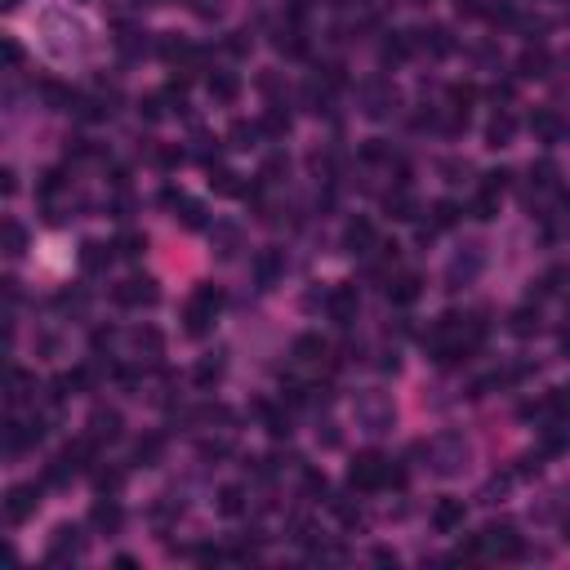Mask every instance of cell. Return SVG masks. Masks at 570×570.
<instances>
[{
    "label": "cell",
    "mask_w": 570,
    "mask_h": 570,
    "mask_svg": "<svg viewBox=\"0 0 570 570\" xmlns=\"http://www.w3.org/2000/svg\"><path fill=\"white\" fill-rule=\"evenodd\" d=\"M219 308H223V290H219V285H200V290L192 294L188 312H183V321H188V334H205Z\"/></svg>",
    "instance_id": "6da1fadb"
},
{
    "label": "cell",
    "mask_w": 570,
    "mask_h": 570,
    "mask_svg": "<svg viewBox=\"0 0 570 570\" xmlns=\"http://www.w3.org/2000/svg\"><path fill=\"white\" fill-rule=\"evenodd\" d=\"M428 455H432V463H437V473H441V477H455L459 468L468 463V441L450 432V437H437V441H432Z\"/></svg>",
    "instance_id": "7a4b0ae2"
},
{
    "label": "cell",
    "mask_w": 570,
    "mask_h": 570,
    "mask_svg": "<svg viewBox=\"0 0 570 570\" xmlns=\"http://www.w3.org/2000/svg\"><path fill=\"white\" fill-rule=\"evenodd\" d=\"M112 299L121 308H152L156 299H161V290H156V281L152 276H129V281H121L112 290Z\"/></svg>",
    "instance_id": "3957f363"
},
{
    "label": "cell",
    "mask_w": 570,
    "mask_h": 570,
    "mask_svg": "<svg viewBox=\"0 0 570 570\" xmlns=\"http://www.w3.org/2000/svg\"><path fill=\"white\" fill-rule=\"evenodd\" d=\"M348 481L357 485V490H379V485L388 481V463H383L379 455H361L357 463H352V473H348Z\"/></svg>",
    "instance_id": "277c9868"
},
{
    "label": "cell",
    "mask_w": 570,
    "mask_h": 570,
    "mask_svg": "<svg viewBox=\"0 0 570 570\" xmlns=\"http://www.w3.org/2000/svg\"><path fill=\"white\" fill-rule=\"evenodd\" d=\"M36 504H41V490H36V485H14L9 499H5V522H9V526H23L27 517L36 512Z\"/></svg>",
    "instance_id": "5b68a950"
},
{
    "label": "cell",
    "mask_w": 570,
    "mask_h": 570,
    "mask_svg": "<svg viewBox=\"0 0 570 570\" xmlns=\"http://www.w3.org/2000/svg\"><path fill=\"white\" fill-rule=\"evenodd\" d=\"M481 548H490V552H499V557H522V539H517V530L508 526V522H499V526H485L481 530Z\"/></svg>",
    "instance_id": "8992f818"
},
{
    "label": "cell",
    "mask_w": 570,
    "mask_h": 570,
    "mask_svg": "<svg viewBox=\"0 0 570 570\" xmlns=\"http://www.w3.org/2000/svg\"><path fill=\"white\" fill-rule=\"evenodd\" d=\"M80 548H85V539H80V530L76 526H58L54 530V544H49V561H72V557H80Z\"/></svg>",
    "instance_id": "52a82bcc"
},
{
    "label": "cell",
    "mask_w": 570,
    "mask_h": 570,
    "mask_svg": "<svg viewBox=\"0 0 570 570\" xmlns=\"http://www.w3.org/2000/svg\"><path fill=\"white\" fill-rule=\"evenodd\" d=\"M326 312L334 316L339 326H348L352 321V312H357V285H339L330 299H326Z\"/></svg>",
    "instance_id": "ba28073f"
},
{
    "label": "cell",
    "mask_w": 570,
    "mask_h": 570,
    "mask_svg": "<svg viewBox=\"0 0 570 570\" xmlns=\"http://www.w3.org/2000/svg\"><path fill=\"white\" fill-rule=\"evenodd\" d=\"M121 437V414L116 410H94L90 414V441H116Z\"/></svg>",
    "instance_id": "9c48e42d"
},
{
    "label": "cell",
    "mask_w": 570,
    "mask_h": 570,
    "mask_svg": "<svg viewBox=\"0 0 570 570\" xmlns=\"http://www.w3.org/2000/svg\"><path fill=\"white\" fill-rule=\"evenodd\" d=\"M432 526H437L441 534L459 530V526H463V499H441V504L432 508Z\"/></svg>",
    "instance_id": "30bf717a"
},
{
    "label": "cell",
    "mask_w": 570,
    "mask_h": 570,
    "mask_svg": "<svg viewBox=\"0 0 570 570\" xmlns=\"http://www.w3.org/2000/svg\"><path fill=\"white\" fill-rule=\"evenodd\" d=\"M388 107H397V90L383 85V80H370V85H365V112H370V116H388Z\"/></svg>",
    "instance_id": "8fae6325"
},
{
    "label": "cell",
    "mask_w": 570,
    "mask_h": 570,
    "mask_svg": "<svg viewBox=\"0 0 570 570\" xmlns=\"http://www.w3.org/2000/svg\"><path fill=\"white\" fill-rule=\"evenodd\" d=\"M481 267V245H468V254H459L455 263H450V290H455L459 281H473Z\"/></svg>",
    "instance_id": "7c38bea8"
},
{
    "label": "cell",
    "mask_w": 570,
    "mask_h": 570,
    "mask_svg": "<svg viewBox=\"0 0 570 570\" xmlns=\"http://www.w3.org/2000/svg\"><path fill=\"white\" fill-rule=\"evenodd\" d=\"M343 241H348L352 254H365V249L375 245V227H370V219H352L348 232H343Z\"/></svg>",
    "instance_id": "4fadbf2b"
},
{
    "label": "cell",
    "mask_w": 570,
    "mask_h": 570,
    "mask_svg": "<svg viewBox=\"0 0 570 570\" xmlns=\"http://www.w3.org/2000/svg\"><path fill=\"white\" fill-rule=\"evenodd\" d=\"M90 522H94V530L116 534V530H121V504H116V499H107V504H94Z\"/></svg>",
    "instance_id": "5bb4252c"
},
{
    "label": "cell",
    "mask_w": 570,
    "mask_h": 570,
    "mask_svg": "<svg viewBox=\"0 0 570 570\" xmlns=\"http://www.w3.org/2000/svg\"><path fill=\"white\" fill-rule=\"evenodd\" d=\"M419 290H424V281H419L414 272H406V276H397V281H392L388 299H392V303H401V308H406V303H414V299H419Z\"/></svg>",
    "instance_id": "9a60e30c"
},
{
    "label": "cell",
    "mask_w": 570,
    "mask_h": 570,
    "mask_svg": "<svg viewBox=\"0 0 570 570\" xmlns=\"http://www.w3.org/2000/svg\"><path fill=\"white\" fill-rule=\"evenodd\" d=\"M200 388H210V383H219L223 379V352H210L205 361H196V375H192Z\"/></svg>",
    "instance_id": "2e32d148"
},
{
    "label": "cell",
    "mask_w": 570,
    "mask_h": 570,
    "mask_svg": "<svg viewBox=\"0 0 570 570\" xmlns=\"http://www.w3.org/2000/svg\"><path fill=\"white\" fill-rule=\"evenodd\" d=\"M512 129H517V121L508 112H499L495 121H490V129H485V139H490V147H508V139H512Z\"/></svg>",
    "instance_id": "e0dca14e"
},
{
    "label": "cell",
    "mask_w": 570,
    "mask_h": 570,
    "mask_svg": "<svg viewBox=\"0 0 570 570\" xmlns=\"http://www.w3.org/2000/svg\"><path fill=\"white\" fill-rule=\"evenodd\" d=\"M80 263H85L90 272H103V267L112 263V249L98 245V241H85V245H80Z\"/></svg>",
    "instance_id": "ac0fdd59"
},
{
    "label": "cell",
    "mask_w": 570,
    "mask_h": 570,
    "mask_svg": "<svg viewBox=\"0 0 570 570\" xmlns=\"http://www.w3.org/2000/svg\"><path fill=\"white\" fill-rule=\"evenodd\" d=\"M517 72L522 76H544L548 72V49H526V54L517 58Z\"/></svg>",
    "instance_id": "d6986e66"
},
{
    "label": "cell",
    "mask_w": 570,
    "mask_h": 570,
    "mask_svg": "<svg viewBox=\"0 0 570 570\" xmlns=\"http://www.w3.org/2000/svg\"><path fill=\"white\" fill-rule=\"evenodd\" d=\"M424 49H428L432 58H446L450 49H455V41H450L446 27H432V31H424Z\"/></svg>",
    "instance_id": "ffe728a7"
},
{
    "label": "cell",
    "mask_w": 570,
    "mask_h": 570,
    "mask_svg": "<svg viewBox=\"0 0 570 570\" xmlns=\"http://www.w3.org/2000/svg\"><path fill=\"white\" fill-rule=\"evenodd\" d=\"M237 90H241V85H237V76H232V72H214V76H210V94L219 98V103H232V98H237Z\"/></svg>",
    "instance_id": "44dd1931"
},
{
    "label": "cell",
    "mask_w": 570,
    "mask_h": 570,
    "mask_svg": "<svg viewBox=\"0 0 570 570\" xmlns=\"http://www.w3.org/2000/svg\"><path fill=\"white\" fill-rule=\"evenodd\" d=\"M241 508H245V490H241V485H223V490H219V512L237 517Z\"/></svg>",
    "instance_id": "7402d4cb"
},
{
    "label": "cell",
    "mask_w": 570,
    "mask_h": 570,
    "mask_svg": "<svg viewBox=\"0 0 570 570\" xmlns=\"http://www.w3.org/2000/svg\"><path fill=\"white\" fill-rule=\"evenodd\" d=\"M294 357L303 361V365H308V361H321V357H326V343L316 339V334H303V339L294 343Z\"/></svg>",
    "instance_id": "603a6c76"
},
{
    "label": "cell",
    "mask_w": 570,
    "mask_h": 570,
    "mask_svg": "<svg viewBox=\"0 0 570 570\" xmlns=\"http://www.w3.org/2000/svg\"><path fill=\"white\" fill-rule=\"evenodd\" d=\"M161 450H165V441H161V437H143L139 446H134V459H139V463H147V468H152V463L161 459Z\"/></svg>",
    "instance_id": "cb8c5ba5"
},
{
    "label": "cell",
    "mask_w": 570,
    "mask_h": 570,
    "mask_svg": "<svg viewBox=\"0 0 570 570\" xmlns=\"http://www.w3.org/2000/svg\"><path fill=\"white\" fill-rule=\"evenodd\" d=\"M530 129L539 134L544 143H552V139H557V116H552V112H534L530 116Z\"/></svg>",
    "instance_id": "d4e9b609"
},
{
    "label": "cell",
    "mask_w": 570,
    "mask_h": 570,
    "mask_svg": "<svg viewBox=\"0 0 570 570\" xmlns=\"http://www.w3.org/2000/svg\"><path fill=\"white\" fill-rule=\"evenodd\" d=\"M214 237H219V254H223V259H232V254H237V241H241V232L232 227V223H219V227H214Z\"/></svg>",
    "instance_id": "484cf974"
},
{
    "label": "cell",
    "mask_w": 570,
    "mask_h": 570,
    "mask_svg": "<svg viewBox=\"0 0 570 570\" xmlns=\"http://www.w3.org/2000/svg\"><path fill=\"white\" fill-rule=\"evenodd\" d=\"M276 49H281V54H290V58H303V54H308V41L299 36V31H281Z\"/></svg>",
    "instance_id": "4316f807"
},
{
    "label": "cell",
    "mask_w": 570,
    "mask_h": 570,
    "mask_svg": "<svg viewBox=\"0 0 570 570\" xmlns=\"http://www.w3.org/2000/svg\"><path fill=\"white\" fill-rule=\"evenodd\" d=\"M414 210H419V205H414L406 192H392V196H388V214H392V219H414Z\"/></svg>",
    "instance_id": "83f0119b"
},
{
    "label": "cell",
    "mask_w": 570,
    "mask_h": 570,
    "mask_svg": "<svg viewBox=\"0 0 570 570\" xmlns=\"http://www.w3.org/2000/svg\"><path fill=\"white\" fill-rule=\"evenodd\" d=\"M534 330H539V312L517 308V312H512V334H534Z\"/></svg>",
    "instance_id": "f1b7e54d"
},
{
    "label": "cell",
    "mask_w": 570,
    "mask_h": 570,
    "mask_svg": "<svg viewBox=\"0 0 570 570\" xmlns=\"http://www.w3.org/2000/svg\"><path fill=\"white\" fill-rule=\"evenodd\" d=\"M459 219V205L455 200H437V205H432V227H450Z\"/></svg>",
    "instance_id": "f546056e"
},
{
    "label": "cell",
    "mask_w": 570,
    "mask_h": 570,
    "mask_svg": "<svg viewBox=\"0 0 570 570\" xmlns=\"http://www.w3.org/2000/svg\"><path fill=\"white\" fill-rule=\"evenodd\" d=\"M406 54H410V41L401 36V31H392V41L383 45V58H388V63H401V58H406Z\"/></svg>",
    "instance_id": "4dcf8cb0"
},
{
    "label": "cell",
    "mask_w": 570,
    "mask_h": 570,
    "mask_svg": "<svg viewBox=\"0 0 570 570\" xmlns=\"http://www.w3.org/2000/svg\"><path fill=\"white\" fill-rule=\"evenodd\" d=\"M210 183H214V192H223V196H232V192H245L232 170H214V178H210Z\"/></svg>",
    "instance_id": "1f68e13d"
},
{
    "label": "cell",
    "mask_w": 570,
    "mask_h": 570,
    "mask_svg": "<svg viewBox=\"0 0 570 570\" xmlns=\"http://www.w3.org/2000/svg\"><path fill=\"white\" fill-rule=\"evenodd\" d=\"M495 210H499V196L481 188V196H477V205H473V214H477V219H495Z\"/></svg>",
    "instance_id": "d6a6232c"
},
{
    "label": "cell",
    "mask_w": 570,
    "mask_h": 570,
    "mask_svg": "<svg viewBox=\"0 0 570 570\" xmlns=\"http://www.w3.org/2000/svg\"><path fill=\"white\" fill-rule=\"evenodd\" d=\"M254 267H259V281L267 285V281H272V276L281 272V254H276V249H272V254H263V259H259Z\"/></svg>",
    "instance_id": "836d02e7"
},
{
    "label": "cell",
    "mask_w": 570,
    "mask_h": 570,
    "mask_svg": "<svg viewBox=\"0 0 570 570\" xmlns=\"http://www.w3.org/2000/svg\"><path fill=\"white\" fill-rule=\"evenodd\" d=\"M94 481H98V490H103V495H116V490H121V481H125V477L116 473V468H103V473H98Z\"/></svg>",
    "instance_id": "e575fe53"
},
{
    "label": "cell",
    "mask_w": 570,
    "mask_h": 570,
    "mask_svg": "<svg viewBox=\"0 0 570 570\" xmlns=\"http://www.w3.org/2000/svg\"><path fill=\"white\" fill-rule=\"evenodd\" d=\"M183 223L200 227V223H205V205H200V200H183Z\"/></svg>",
    "instance_id": "d590c367"
},
{
    "label": "cell",
    "mask_w": 570,
    "mask_h": 570,
    "mask_svg": "<svg viewBox=\"0 0 570 570\" xmlns=\"http://www.w3.org/2000/svg\"><path fill=\"white\" fill-rule=\"evenodd\" d=\"M5 241H9V254H23V245H27V232L18 223H5Z\"/></svg>",
    "instance_id": "8d00e7d4"
},
{
    "label": "cell",
    "mask_w": 570,
    "mask_h": 570,
    "mask_svg": "<svg viewBox=\"0 0 570 570\" xmlns=\"http://www.w3.org/2000/svg\"><path fill=\"white\" fill-rule=\"evenodd\" d=\"M116 249H121L125 259H139L143 249H147V237H121V245H116Z\"/></svg>",
    "instance_id": "74e56055"
},
{
    "label": "cell",
    "mask_w": 570,
    "mask_h": 570,
    "mask_svg": "<svg viewBox=\"0 0 570 570\" xmlns=\"http://www.w3.org/2000/svg\"><path fill=\"white\" fill-rule=\"evenodd\" d=\"M249 143H254V125L237 121V125H232V147H249Z\"/></svg>",
    "instance_id": "f35d334b"
},
{
    "label": "cell",
    "mask_w": 570,
    "mask_h": 570,
    "mask_svg": "<svg viewBox=\"0 0 570 570\" xmlns=\"http://www.w3.org/2000/svg\"><path fill=\"white\" fill-rule=\"evenodd\" d=\"M263 129H267V134H285V129H290V116L267 112V116H263Z\"/></svg>",
    "instance_id": "ab89813d"
},
{
    "label": "cell",
    "mask_w": 570,
    "mask_h": 570,
    "mask_svg": "<svg viewBox=\"0 0 570 570\" xmlns=\"http://www.w3.org/2000/svg\"><path fill=\"white\" fill-rule=\"evenodd\" d=\"M134 343H139V348H147V352L156 357V352H161V334H156V330H139V334H134Z\"/></svg>",
    "instance_id": "60d3db41"
},
{
    "label": "cell",
    "mask_w": 570,
    "mask_h": 570,
    "mask_svg": "<svg viewBox=\"0 0 570 570\" xmlns=\"http://www.w3.org/2000/svg\"><path fill=\"white\" fill-rule=\"evenodd\" d=\"M147 121H161V112H165V98L161 94H152V98H143V107H139Z\"/></svg>",
    "instance_id": "b9f144b4"
},
{
    "label": "cell",
    "mask_w": 570,
    "mask_h": 570,
    "mask_svg": "<svg viewBox=\"0 0 570 570\" xmlns=\"http://www.w3.org/2000/svg\"><path fill=\"white\" fill-rule=\"evenodd\" d=\"M508 178H512L508 170H495V174H485V192H495V196H499V192L508 188Z\"/></svg>",
    "instance_id": "7bdbcfd3"
},
{
    "label": "cell",
    "mask_w": 570,
    "mask_h": 570,
    "mask_svg": "<svg viewBox=\"0 0 570 570\" xmlns=\"http://www.w3.org/2000/svg\"><path fill=\"white\" fill-rule=\"evenodd\" d=\"M285 170H290V165H285V156H272V161L263 165V178H267V183H276V178H281Z\"/></svg>",
    "instance_id": "ee69618b"
},
{
    "label": "cell",
    "mask_w": 570,
    "mask_h": 570,
    "mask_svg": "<svg viewBox=\"0 0 570 570\" xmlns=\"http://www.w3.org/2000/svg\"><path fill=\"white\" fill-rule=\"evenodd\" d=\"M303 490H308V495H326V477L308 468V473H303Z\"/></svg>",
    "instance_id": "f6af8a7d"
},
{
    "label": "cell",
    "mask_w": 570,
    "mask_h": 570,
    "mask_svg": "<svg viewBox=\"0 0 570 570\" xmlns=\"http://www.w3.org/2000/svg\"><path fill=\"white\" fill-rule=\"evenodd\" d=\"M156 161H161V165H178V147H161Z\"/></svg>",
    "instance_id": "bcb514c9"
},
{
    "label": "cell",
    "mask_w": 570,
    "mask_h": 570,
    "mask_svg": "<svg viewBox=\"0 0 570 570\" xmlns=\"http://www.w3.org/2000/svg\"><path fill=\"white\" fill-rule=\"evenodd\" d=\"M566 539H570V522H566Z\"/></svg>",
    "instance_id": "7dc6e473"
}]
</instances>
